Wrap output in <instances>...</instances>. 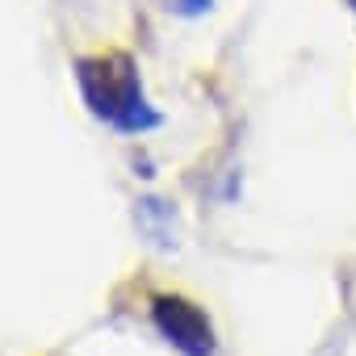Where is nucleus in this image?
I'll list each match as a JSON object with an SVG mask.
<instances>
[{"instance_id": "1", "label": "nucleus", "mask_w": 356, "mask_h": 356, "mask_svg": "<svg viewBox=\"0 0 356 356\" xmlns=\"http://www.w3.org/2000/svg\"><path fill=\"white\" fill-rule=\"evenodd\" d=\"M76 84H80L88 113L118 134H147V130L163 126V113L147 101L138 63L126 51L76 59Z\"/></svg>"}, {"instance_id": "2", "label": "nucleus", "mask_w": 356, "mask_h": 356, "mask_svg": "<svg viewBox=\"0 0 356 356\" xmlns=\"http://www.w3.org/2000/svg\"><path fill=\"white\" fill-rule=\"evenodd\" d=\"M151 327L181 356H214L218 352V335H214L210 314L185 293H155L151 298Z\"/></svg>"}, {"instance_id": "3", "label": "nucleus", "mask_w": 356, "mask_h": 356, "mask_svg": "<svg viewBox=\"0 0 356 356\" xmlns=\"http://www.w3.org/2000/svg\"><path fill=\"white\" fill-rule=\"evenodd\" d=\"M138 227L151 235L155 248H172L176 243V227H172V206L159 202V197H147L138 202Z\"/></svg>"}, {"instance_id": "4", "label": "nucleus", "mask_w": 356, "mask_h": 356, "mask_svg": "<svg viewBox=\"0 0 356 356\" xmlns=\"http://www.w3.org/2000/svg\"><path fill=\"white\" fill-rule=\"evenodd\" d=\"M172 5H176V13H181V17H202L210 9V0H172Z\"/></svg>"}, {"instance_id": "5", "label": "nucleus", "mask_w": 356, "mask_h": 356, "mask_svg": "<svg viewBox=\"0 0 356 356\" xmlns=\"http://www.w3.org/2000/svg\"><path fill=\"white\" fill-rule=\"evenodd\" d=\"M348 5H352V9H356V0H348Z\"/></svg>"}]
</instances>
